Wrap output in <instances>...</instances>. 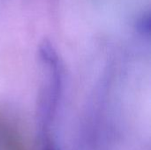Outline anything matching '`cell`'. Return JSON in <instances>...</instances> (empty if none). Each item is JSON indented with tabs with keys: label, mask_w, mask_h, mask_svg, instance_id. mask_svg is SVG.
I'll use <instances>...</instances> for the list:
<instances>
[{
	"label": "cell",
	"mask_w": 151,
	"mask_h": 150,
	"mask_svg": "<svg viewBox=\"0 0 151 150\" xmlns=\"http://www.w3.org/2000/svg\"><path fill=\"white\" fill-rule=\"evenodd\" d=\"M137 27L138 30L143 34H150V13L143 14L137 21Z\"/></svg>",
	"instance_id": "1"
},
{
	"label": "cell",
	"mask_w": 151,
	"mask_h": 150,
	"mask_svg": "<svg viewBox=\"0 0 151 150\" xmlns=\"http://www.w3.org/2000/svg\"><path fill=\"white\" fill-rule=\"evenodd\" d=\"M46 150H56L55 149V148H53V147H51V148H49V149H47Z\"/></svg>",
	"instance_id": "2"
}]
</instances>
